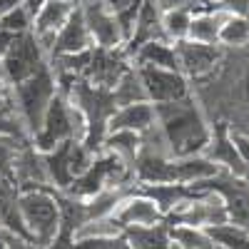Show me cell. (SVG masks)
<instances>
[{
  "instance_id": "cell-1",
  "label": "cell",
  "mask_w": 249,
  "mask_h": 249,
  "mask_svg": "<svg viewBox=\"0 0 249 249\" xmlns=\"http://www.w3.org/2000/svg\"><path fill=\"white\" fill-rule=\"evenodd\" d=\"M155 115L172 157H197L207 150L212 140V127L202 117L192 95L177 102L155 105Z\"/></svg>"
},
{
  "instance_id": "cell-2",
  "label": "cell",
  "mask_w": 249,
  "mask_h": 249,
  "mask_svg": "<svg viewBox=\"0 0 249 249\" xmlns=\"http://www.w3.org/2000/svg\"><path fill=\"white\" fill-rule=\"evenodd\" d=\"M85 135H88V122H85V117H82V112L62 92H57L50 100L37 132L33 135V144L40 152H50L60 142L85 140Z\"/></svg>"
},
{
  "instance_id": "cell-3",
  "label": "cell",
  "mask_w": 249,
  "mask_h": 249,
  "mask_svg": "<svg viewBox=\"0 0 249 249\" xmlns=\"http://www.w3.org/2000/svg\"><path fill=\"white\" fill-rule=\"evenodd\" d=\"M18 207L33 244L37 249H50L60 237V204L57 190H28L20 192Z\"/></svg>"
},
{
  "instance_id": "cell-4",
  "label": "cell",
  "mask_w": 249,
  "mask_h": 249,
  "mask_svg": "<svg viewBox=\"0 0 249 249\" xmlns=\"http://www.w3.org/2000/svg\"><path fill=\"white\" fill-rule=\"evenodd\" d=\"M10 90H13V105H15L20 120L25 122V127L33 137L40 127V122H43V117H45L50 100L57 95V82H55L50 65L40 68L35 75H30L23 82H18V85H10Z\"/></svg>"
},
{
  "instance_id": "cell-5",
  "label": "cell",
  "mask_w": 249,
  "mask_h": 249,
  "mask_svg": "<svg viewBox=\"0 0 249 249\" xmlns=\"http://www.w3.org/2000/svg\"><path fill=\"white\" fill-rule=\"evenodd\" d=\"M45 65H48V55L35 40L33 30L15 35L10 48L0 55V75L5 77L8 85H18V82L28 80Z\"/></svg>"
},
{
  "instance_id": "cell-6",
  "label": "cell",
  "mask_w": 249,
  "mask_h": 249,
  "mask_svg": "<svg viewBox=\"0 0 249 249\" xmlns=\"http://www.w3.org/2000/svg\"><path fill=\"white\" fill-rule=\"evenodd\" d=\"M190 187L192 190H207V192L219 195L227 214H230V222L249 230V179L219 170L214 177L192 182Z\"/></svg>"
},
{
  "instance_id": "cell-7",
  "label": "cell",
  "mask_w": 249,
  "mask_h": 249,
  "mask_svg": "<svg viewBox=\"0 0 249 249\" xmlns=\"http://www.w3.org/2000/svg\"><path fill=\"white\" fill-rule=\"evenodd\" d=\"M77 8L85 18L88 33L97 48H122L124 37L110 0H77Z\"/></svg>"
},
{
  "instance_id": "cell-8",
  "label": "cell",
  "mask_w": 249,
  "mask_h": 249,
  "mask_svg": "<svg viewBox=\"0 0 249 249\" xmlns=\"http://www.w3.org/2000/svg\"><path fill=\"white\" fill-rule=\"evenodd\" d=\"M135 68L140 72L147 102H152V105H164V102H177L190 97V80L182 72L162 70L152 65H135Z\"/></svg>"
},
{
  "instance_id": "cell-9",
  "label": "cell",
  "mask_w": 249,
  "mask_h": 249,
  "mask_svg": "<svg viewBox=\"0 0 249 249\" xmlns=\"http://www.w3.org/2000/svg\"><path fill=\"white\" fill-rule=\"evenodd\" d=\"M127 68H132V60L124 53V48H97V45H92L90 62H88L85 72H82V77L95 88L112 90L117 85V80L127 72Z\"/></svg>"
},
{
  "instance_id": "cell-10",
  "label": "cell",
  "mask_w": 249,
  "mask_h": 249,
  "mask_svg": "<svg viewBox=\"0 0 249 249\" xmlns=\"http://www.w3.org/2000/svg\"><path fill=\"white\" fill-rule=\"evenodd\" d=\"M177 60H179V72L187 80H197L210 75L217 62L222 60V48L219 45H204V43H195V40L184 37L179 43H172Z\"/></svg>"
},
{
  "instance_id": "cell-11",
  "label": "cell",
  "mask_w": 249,
  "mask_h": 249,
  "mask_svg": "<svg viewBox=\"0 0 249 249\" xmlns=\"http://www.w3.org/2000/svg\"><path fill=\"white\" fill-rule=\"evenodd\" d=\"M112 219L120 222L122 230L127 227H155V224H162L164 222V214L160 212V207L155 204V199H150L144 192H127L117 207L110 214Z\"/></svg>"
},
{
  "instance_id": "cell-12",
  "label": "cell",
  "mask_w": 249,
  "mask_h": 249,
  "mask_svg": "<svg viewBox=\"0 0 249 249\" xmlns=\"http://www.w3.org/2000/svg\"><path fill=\"white\" fill-rule=\"evenodd\" d=\"M77 5V0H48V3L37 10V15L33 18V35L40 43L45 55H50V48L55 43V37L60 33V28L68 23V18L72 15Z\"/></svg>"
},
{
  "instance_id": "cell-13",
  "label": "cell",
  "mask_w": 249,
  "mask_h": 249,
  "mask_svg": "<svg viewBox=\"0 0 249 249\" xmlns=\"http://www.w3.org/2000/svg\"><path fill=\"white\" fill-rule=\"evenodd\" d=\"M152 40H167L162 33V10L155 5V0H144L140 5V13H137V20H135V28H132V35L130 40L124 43V53L132 55L144 45V43H152Z\"/></svg>"
},
{
  "instance_id": "cell-14",
  "label": "cell",
  "mask_w": 249,
  "mask_h": 249,
  "mask_svg": "<svg viewBox=\"0 0 249 249\" xmlns=\"http://www.w3.org/2000/svg\"><path fill=\"white\" fill-rule=\"evenodd\" d=\"M95 43H92V37L88 33V25H85V18H82L80 8L75 5L72 15L68 18V23L60 28L57 37H55V43L50 48V57H57V55H75V53H85L90 50Z\"/></svg>"
},
{
  "instance_id": "cell-15",
  "label": "cell",
  "mask_w": 249,
  "mask_h": 249,
  "mask_svg": "<svg viewBox=\"0 0 249 249\" xmlns=\"http://www.w3.org/2000/svg\"><path fill=\"white\" fill-rule=\"evenodd\" d=\"M202 155L207 160H212L224 172H232L237 177L247 175V164L242 162L239 152L234 150V142L230 137V127H227V124H217L212 130V140H210V144H207V150Z\"/></svg>"
},
{
  "instance_id": "cell-16",
  "label": "cell",
  "mask_w": 249,
  "mask_h": 249,
  "mask_svg": "<svg viewBox=\"0 0 249 249\" xmlns=\"http://www.w3.org/2000/svg\"><path fill=\"white\" fill-rule=\"evenodd\" d=\"M155 124H157V115H155L152 102H135V105H124V107H117L112 112V117L107 122V132L130 130V132L144 135Z\"/></svg>"
},
{
  "instance_id": "cell-17",
  "label": "cell",
  "mask_w": 249,
  "mask_h": 249,
  "mask_svg": "<svg viewBox=\"0 0 249 249\" xmlns=\"http://www.w3.org/2000/svg\"><path fill=\"white\" fill-rule=\"evenodd\" d=\"M227 20V13L210 10V8H192V23L187 37L204 45H219V30Z\"/></svg>"
},
{
  "instance_id": "cell-18",
  "label": "cell",
  "mask_w": 249,
  "mask_h": 249,
  "mask_svg": "<svg viewBox=\"0 0 249 249\" xmlns=\"http://www.w3.org/2000/svg\"><path fill=\"white\" fill-rule=\"evenodd\" d=\"M132 65H152V68L179 72V60H177L175 45L170 40H152V43H144L132 55Z\"/></svg>"
},
{
  "instance_id": "cell-19",
  "label": "cell",
  "mask_w": 249,
  "mask_h": 249,
  "mask_svg": "<svg viewBox=\"0 0 249 249\" xmlns=\"http://www.w3.org/2000/svg\"><path fill=\"white\" fill-rule=\"evenodd\" d=\"M142 150V135L140 132H130V130H112L102 140V152H110L115 157H120L122 162H127L132 167V162L137 160Z\"/></svg>"
},
{
  "instance_id": "cell-20",
  "label": "cell",
  "mask_w": 249,
  "mask_h": 249,
  "mask_svg": "<svg viewBox=\"0 0 249 249\" xmlns=\"http://www.w3.org/2000/svg\"><path fill=\"white\" fill-rule=\"evenodd\" d=\"M132 249H170L172 239H170V227L167 224H155V227H127L124 230Z\"/></svg>"
},
{
  "instance_id": "cell-21",
  "label": "cell",
  "mask_w": 249,
  "mask_h": 249,
  "mask_svg": "<svg viewBox=\"0 0 249 249\" xmlns=\"http://www.w3.org/2000/svg\"><path fill=\"white\" fill-rule=\"evenodd\" d=\"M112 97L117 102V107H124V105H135V102H147V95H144V88H142V80H140V72L137 68H127L117 85L112 88Z\"/></svg>"
},
{
  "instance_id": "cell-22",
  "label": "cell",
  "mask_w": 249,
  "mask_h": 249,
  "mask_svg": "<svg viewBox=\"0 0 249 249\" xmlns=\"http://www.w3.org/2000/svg\"><path fill=\"white\" fill-rule=\"evenodd\" d=\"M207 234L219 249H249V230L239 224L224 222L217 227H207Z\"/></svg>"
},
{
  "instance_id": "cell-23",
  "label": "cell",
  "mask_w": 249,
  "mask_h": 249,
  "mask_svg": "<svg viewBox=\"0 0 249 249\" xmlns=\"http://www.w3.org/2000/svg\"><path fill=\"white\" fill-rule=\"evenodd\" d=\"M170 239L179 249H217V244L210 239L207 230H199V227L175 224L170 227Z\"/></svg>"
},
{
  "instance_id": "cell-24",
  "label": "cell",
  "mask_w": 249,
  "mask_h": 249,
  "mask_svg": "<svg viewBox=\"0 0 249 249\" xmlns=\"http://www.w3.org/2000/svg\"><path fill=\"white\" fill-rule=\"evenodd\" d=\"M249 45V18L227 15L219 30V48H244Z\"/></svg>"
},
{
  "instance_id": "cell-25",
  "label": "cell",
  "mask_w": 249,
  "mask_h": 249,
  "mask_svg": "<svg viewBox=\"0 0 249 249\" xmlns=\"http://www.w3.org/2000/svg\"><path fill=\"white\" fill-rule=\"evenodd\" d=\"M192 23V10L190 8H175V10H164L162 13V33L170 43H179L190 33Z\"/></svg>"
},
{
  "instance_id": "cell-26",
  "label": "cell",
  "mask_w": 249,
  "mask_h": 249,
  "mask_svg": "<svg viewBox=\"0 0 249 249\" xmlns=\"http://www.w3.org/2000/svg\"><path fill=\"white\" fill-rule=\"evenodd\" d=\"M0 30H8V33H15V35L33 30V18L28 15L23 3L15 5L13 10H8L3 18H0Z\"/></svg>"
},
{
  "instance_id": "cell-27",
  "label": "cell",
  "mask_w": 249,
  "mask_h": 249,
  "mask_svg": "<svg viewBox=\"0 0 249 249\" xmlns=\"http://www.w3.org/2000/svg\"><path fill=\"white\" fill-rule=\"evenodd\" d=\"M30 142H20L15 137H3L0 135V175H13V164L18 152Z\"/></svg>"
},
{
  "instance_id": "cell-28",
  "label": "cell",
  "mask_w": 249,
  "mask_h": 249,
  "mask_svg": "<svg viewBox=\"0 0 249 249\" xmlns=\"http://www.w3.org/2000/svg\"><path fill=\"white\" fill-rule=\"evenodd\" d=\"M75 249H132V247L122 232V234H112V237H95V239L75 242Z\"/></svg>"
},
{
  "instance_id": "cell-29",
  "label": "cell",
  "mask_w": 249,
  "mask_h": 249,
  "mask_svg": "<svg viewBox=\"0 0 249 249\" xmlns=\"http://www.w3.org/2000/svg\"><path fill=\"white\" fill-rule=\"evenodd\" d=\"M230 137L234 142V150L239 152L242 162L247 164V170H249V135H244V132H230Z\"/></svg>"
},
{
  "instance_id": "cell-30",
  "label": "cell",
  "mask_w": 249,
  "mask_h": 249,
  "mask_svg": "<svg viewBox=\"0 0 249 249\" xmlns=\"http://www.w3.org/2000/svg\"><path fill=\"white\" fill-rule=\"evenodd\" d=\"M202 3H207V0H155V5L164 13V10H175V8H197V5H202Z\"/></svg>"
},
{
  "instance_id": "cell-31",
  "label": "cell",
  "mask_w": 249,
  "mask_h": 249,
  "mask_svg": "<svg viewBox=\"0 0 249 249\" xmlns=\"http://www.w3.org/2000/svg\"><path fill=\"white\" fill-rule=\"evenodd\" d=\"M10 100H13V90H10V85L5 82V77L0 75V107H5Z\"/></svg>"
},
{
  "instance_id": "cell-32",
  "label": "cell",
  "mask_w": 249,
  "mask_h": 249,
  "mask_svg": "<svg viewBox=\"0 0 249 249\" xmlns=\"http://www.w3.org/2000/svg\"><path fill=\"white\" fill-rule=\"evenodd\" d=\"M23 0H0V18H3L8 10H13L15 5H20Z\"/></svg>"
},
{
  "instance_id": "cell-33",
  "label": "cell",
  "mask_w": 249,
  "mask_h": 249,
  "mask_svg": "<svg viewBox=\"0 0 249 249\" xmlns=\"http://www.w3.org/2000/svg\"><path fill=\"white\" fill-rule=\"evenodd\" d=\"M244 179H249V170H247V175H244Z\"/></svg>"
},
{
  "instance_id": "cell-34",
  "label": "cell",
  "mask_w": 249,
  "mask_h": 249,
  "mask_svg": "<svg viewBox=\"0 0 249 249\" xmlns=\"http://www.w3.org/2000/svg\"><path fill=\"white\" fill-rule=\"evenodd\" d=\"M170 249H179V247H175V244H172V247H170Z\"/></svg>"
},
{
  "instance_id": "cell-35",
  "label": "cell",
  "mask_w": 249,
  "mask_h": 249,
  "mask_svg": "<svg viewBox=\"0 0 249 249\" xmlns=\"http://www.w3.org/2000/svg\"><path fill=\"white\" fill-rule=\"evenodd\" d=\"M217 249H219V247H217Z\"/></svg>"
}]
</instances>
